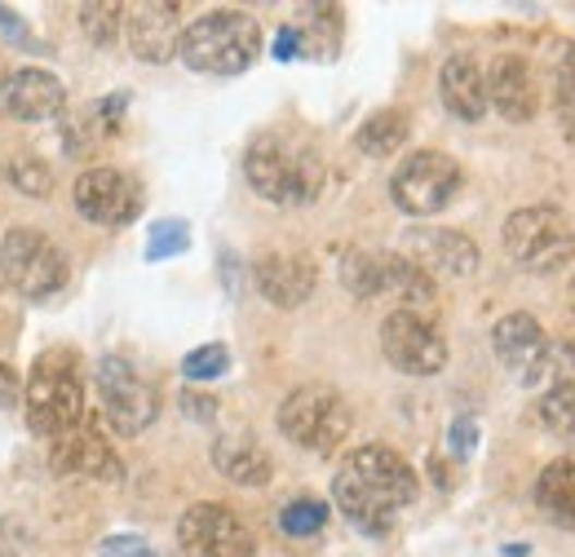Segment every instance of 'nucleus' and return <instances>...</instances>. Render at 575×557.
<instances>
[{"mask_svg": "<svg viewBox=\"0 0 575 557\" xmlns=\"http://www.w3.org/2000/svg\"><path fill=\"white\" fill-rule=\"evenodd\" d=\"M230 367V350L226 346H200V350H191L187 359H182V372L191 376V380H217L221 372Z\"/></svg>", "mask_w": 575, "mask_h": 557, "instance_id": "nucleus-31", "label": "nucleus"}, {"mask_svg": "<svg viewBox=\"0 0 575 557\" xmlns=\"http://www.w3.org/2000/svg\"><path fill=\"white\" fill-rule=\"evenodd\" d=\"M372 296H390V301H398V310L421 314V310H434L439 288H434V275H426L412 257L376 253L372 257Z\"/></svg>", "mask_w": 575, "mask_h": 557, "instance_id": "nucleus-16", "label": "nucleus"}, {"mask_svg": "<svg viewBox=\"0 0 575 557\" xmlns=\"http://www.w3.org/2000/svg\"><path fill=\"white\" fill-rule=\"evenodd\" d=\"M540 425L549 434H562V438L575 434V385H553L540 398Z\"/></svg>", "mask_w": 575, "mask_h": 557, "instance_id": "nucleus-26", "label": "nucleus"}, {"mask_svg": "<svg viewBox=\"0 0 575 557\" xmlns=\"http://www.w3.org/2000/svg\"><path fill=\"white\" fill-rule=\"evenodd\" d=\"M178 544L187 557H253V531L217 500L191 505L178 522Z\"/></svg>", "mask_w": 575, "mask_h": 557, "instance_id": "nucleus-10", "label": "nucleus"}, {"mask_svg": "<svg viewBox=\"0 0 575 557\" xmlns=\"http://www.w3.org/2000/svg\"><path fill=\"white\" fill-rule=\"evenodd\" d=\"M323 522H327V505L323 500H292V505H284V513H279V526L288 531V535H297V540H306V535H319L323 531Z\"/></svg>", "mask_w": 575, "mask_h": 557, "instance_id": "nucleus-28", "label": "nucleus"}, {"mask_svg": "<svg viewBox=\"0 0 575 557\" xmlns=\"http://www.w3.org/2000/svg\"><path fill=\"white\" fill-rule=\"evenodd\" d=\"M213 464H217L221 477H230L235 487H266L271 473H275L271 456L257 447L253 434H226V438H217L213 443Z\"/></svg>", "mask_w": 575, "mask_h": 557, "instance_id": "nucleus-21", "label": "nucleus"}, {"mask_svg": "<svg viewBox=\"0 0 575 557\" xmlns=\"http://www.w3.org/2000/svg\"><path fill=\"white\" fill-rule=\"evenodd\" d=\"M439 98H443V107L456 120H465V124L482 120L487 116V80H482V66L474 58H465V53L460 58H447L443 71H439Z\"/></svg>", "mask_w": 575, "mask_h": 557, "instance_id": "nucleus-20", "label": "nucleus"}, {"mask_svg": "<svg viewBox=\"0 0 575 557\" xmlns=\"http://www.w3.org/2000/svg\"><path fill=\"white\" fill-rule=\"evenodd\" d=\"M297 36H301V53L323 58V62L337 58V45H342V10H333V5L306 10V27Z\"/></svg>", "mask_w": 575, "mask_h": 557, "instance_id": "nucleus-25", "label": "nucleus"}, {"mask_svg": "<svg viewBox=\"0 0 575 557\" xmlns=\"http://www.w3.org/2000/svg\"><path fill=\"white\" fill-rule=\"evenodd\" d=\"M333 500L350 526L363 535H385L394 518L417 500V469L390 447H355L333 477Z\"/></svg>", "mask_w": 575, "mask_h": 557, "instance_id": "nucleus-1", "label": "nucleus"}, {"mask_svg": "<svg viewBox=\"0 0 575 557\" xmlns=\"http://www.w3.org/2000/svg\"><path fill=\"white\" fill-rule=\"evenodd\" d=\"M571 310H575V279H571Z\"/></svg>", "mask_w": 575, "mask_h": 557, "instance_id": "nucleus-41", "label": "nucleus"}, {"mask_svg": "<svg viewBox=\"0 0 575 557\" xmlns=\"http://www.w3.org/2000/svg\"><path fill=\"white\" fill-rule=\"evenodd\" d=\"M191 249V230H187V221H155L151 226V239H146V257L151 262H164V257H178V253H187Z\"/></svg>", "mask_w": 575, "mask_h": 557, "instance_id": "nucleus-29", "label": "nucleus"}, {"mask_svg": "<svg viewBox=\"0 0 575 557\" xmlns=\"http://www.w3.org/2000/svg\"><path fill=\"white\" fill-rule=\"evenodd\" d=\"M447 447H452V456H469L474 447H478V421H469V416H460L456 425H452V434H447Z\"/></svg>", "mask_w": 575, "mask_h": 557, "instance_id": "nucleus-36", "label": "nucleus"}, {"mask_svg": "<svg viewBox=\"0 0 575 557\" xmlns=\"http://www.w3.org/2000/svg\"><path fill=\"white\" fill-rule=\"evenodd\" d=\"M407 133H412V120H407V111H376L372 120H363V129L355 133V146L372 159H385V155H398Z\"/></svg>", "mask_w": 575, "mask_h": 557, "instance_id": "nucleus-24", "label": "nucleus"}, {"mask_svg": "<svg viewBox=\"0 0 575 557\" xmlns=\"http://www.w3.org/2000/svg\"><path fill=\"white\" fill-rule=\"evenodd\" d=\"M67 107V89L53 71L27 66L19 75L5 80V111L23 124H40V120H58Z\"/></svg>", "mask_w": 575, "mask_h": 557, "instance_id": "nucleus-17", "label": "nucleus"}, {"mask_svg": "<svg viewBox=\"0 0 575 557\" xmlns=\"http://www.w3.org/2000/svg\"><path fill=\"white\" fill-rule=\"evenodd\" d=\"M417 249V266L430 275V270H443V275H469L478 266V249L469 234H456V230H421L412 239Z\"/></svg>", "mask_w": 575, "mask_h": 557, "instance_id": "nucleus-22", "label": "nucleus"}, {"mask_svg": "<svg viewBox=\"0 0 575 557\" xmlns=\"http://www.w3.org/2000/svg\"><path fill=\"white\" fill-rule=\"evenodd\" d=\"M460 165L443 150H417L407 155L390 178V199L407 217H434L460 195Z\"/></svg>", "mask_w": 575, "mask_h": 557, "instance_id": "nucleus-8", "label": "nucleus"}, {"mask_svg": "<svg viewBox=\"0 0 575 557\" xmlns=\"http://www.w3.org/2000/svg\"><path fill=\"white\" fill-rule=\"evenodd\" d=\"M297 53H301V36H297V27H284V32L275 36V58L288 62V58H297Z\"/></svg>", "mask_w": 575, "mask_h": 557, "instance_id": "nucleus-39", "label": "nucleus"}, {"mask_svg": "<svg viewBox=\"0 0 575 557\" xmlns=\"http://www.w3.org/2000/svg\"><path fill=\"white\" fill-rule=\"evenodd\" d=\"M350 403L327 385H301L279 403V434L314 456H333L350 438Z\"/></svg>", "mask_w": 575, "mask_h": 557, "instance_id": "nucleus-3", "label": "nucleus"}, {"mask_svg": "<svg viewBox=\"0 0 575 557\" xmlns=\"http://www.w3.org/2000/svg\"><path fill=\"white\" fill-rule=\"evenodd\" d=\"M98 398H103V412H107L111 429L124 434V438L142 434L159 412L155 389L124 359H103L98 363Z\"/></svg>", "mask_w": 575, "mask_h": 557, "instance_id": "nucleus-11", "label": "nucleus"}, {"mask_svg": "<svg viewBox=\"0 0 575 557\" xmlns=\"http://www.w3.org/2000/svg\"><path fill=\"white\" fill-rule=\"evenodd\" d=\"M103 557H159L142 535H111L103 544Z\"/></svg>", "mask_w": 575, "mask_h": 557, "instance_id": "nucleus-35", "label": "nucleus"}, {"mask_svg": "<svg viewBox=\"0 0 575 557\" xmlns=\"http://www.w3.org/2000/svg\"><path fill=\"white\" fill-rule=\"evenodd\" d=\"M491 346H496V359L501 367H510L514 380L523 385H536L544 372H549V337L544 328L536 324L531 314H505L496 328H491Z\"/></svg>", "mask_w": 575, "mask_h": 557, "instance_id": "nucleus-13", "label": "nucleus"}, {"mask_svg": "<svg viewBox=\"0 0 575 557\" xmlns=\"http://www.w3.org/2000/svg\"><path fill=\"white\" fill-rule=\"evenodd\" d=\"M49 460H53L58 473H85V477H98V483H120L124 477V464H120L116 447L85 421H80L71 434L53 438Z\"/></svg>", "mask_w": 575, "mask_h": 557, "instance_id": "nucleus-15", "label": "nucleus"}, {"mask_svg": "<svg viewBox=\"0 0 575 557\" xmlns=\"http://www.w3.org/2000/svg\"><path fill=\"white\" fill-rule=\"evenodd\" d=\"M80 27H85L98 45H116V36L124 27V10L120 5H85L80 10Z\"/></svg>", "mask_w": 575, "mask_h": 557, "instance_id": "nucleus-30", "label": "nucleus"}, {"mask_svg": "<svg viewBox=\"0 0 575 557\" xmlns=\"http://www.w3.org/2000/svg\"><path fill=\"white\" fill-rule=\"evenodd\" d=\"M253 279H257V292H262L271 305H279V310H297V305H306V301L314 296L319 270H314L306 257L271 253V257L257 262Z\"/></svg>", "mask_w": 575, "mask_h": 557, "instance_id": "nucleus-18", "label": "nucleus"}, {"mask_svg": "<svg viewBox=\"0 0 575 557\" xmlns=\"http://www.w3.org/2000/svg\"><path fill=\"white\" fill-rule=\"evenodd\" d=\"M23 408H27V425L49 443L71 434L80 421H85V385H80L75 367L62 354H45L32 367Z\"/></svg>", "mask_w": 575, "mask_h": 557, "instance_id": "nucleus-5", "label": "nucleus"}, {"mask_svg": "<svg viewBox=\"0 0 575 557\" xmlns=\"http://www.w3.org/2000/svg\"><path fill=\"white\" fill-rule=\"evenodd\" d=\"M487 80V107H496V116H505L510 124H527L540 111V89L536 75L527 66V58L518 53H501L491 62V71H482Z\"/></svg>", "mask_w": 575, "mask_h": 557, "instance_id": "nucleus-14", "label": "nucleus"}, {"mask_svg": "<svg viewBox=\"0 0 575 557\" xmlns=\"http://www.w3.org/2000/svg\"><path fill=\"white\" fill-rule=\"evenodd\" d=\"M505 249L510 257L531 270V275H553L575 257V230L562 208L553 204H531L510 213L505 221Z\"/></svg>", "mask_w": 575, "mask_h": 557, "instance_id": "nucleus-6", "label": "nucleus"}, {"mask_svg": "<svg viewBox=\"0 0 575 557\" xmlns=\"http://www.w3.org/2000/svg\"><path fill=\"white\" fill-rule=\"evenodd\" d=\"M243 178L271 204H310L323 186V169L310 150H292L279 137H262L243 155Z\"/></svg>", "mask_w": 575, "mask_h": 557, "instance_id": "nucleus-4", "label": "nucleus"}, {"mask_svg": "<svg viewBox=\"0 0 575 557\" xmlns=\"http://www.w3.org/2000/svg\"><path fill=\"white\" fill-rule=\"evenodd\" d=\"M558 111L575 120V45L562 53V66H558Z\"/></svg>", "mask_w": 575, "mask_h": 557, "instance_id": "nucleus-32", "label": "nucleus"}, {"mask_svg": "<svg viewBox=\"0 0 575 557\" xmlns=\"http://www.w3.org/2000/svg\"><path fill=\"white\" fill-rule=\"evenodd\" d=\"M262 53V27L243 10H213L182 32L178 58L200 75H239Z\"/></svg>", "mask_w": 575, "mask_h": 557, "instance_id": "nucleus-2", "label": "nucleus"}, {"mask_svg": "<svg viewBox=\"0 0 575 557\" xmlns=\"http://www.w3.org/2000/svg\"><path fill=\"white\" fill-rule=\"evenodd\" d=\"M5 178H10L23 195H32V199H45V195L53 191V173H49L45 159H36V155H19V159H10Z\"/></svg>", "mask_w": 575, "mask_h": 557, "instance_id": "nucleus-27", "label": "nucleus"}, {"mask_svg": "<svg viewBox=\"0 0 575 557\" xmlns=\"http://www.w3.org/2000/svg\"><path fill=\"white\" fill-rule=\"evenodd\" d=\"M19 403V372L10 363H0V408H14Z\"/></svg>", "mask_w": 575, "mask_h": 557, "instance_id": "nucleus-38", "label": "nucleus"}, {"mask_svg": "<svg viewBox=\"0 0 575 557\" xmlns=\"http://www.w3.org/2000/svg\"><path fill=\"white\" fill-rule=\"evenodd\" d=\"M124 27H129V49L142 62H169L182 45L178 5H137Z\"/></svg>", "mask_w": 575, "mask_h": 557, "instance_id": "nucleus-19", "label": "nucleus"}, {"mask_svg": "<svg viewBox=\"0 0 575 557\" xmlns=\"http://www.w3.org/2000/svg\"><path fill=\"white\" fill-rule=\"evenodd\" d=\"M381 350L403 376H434L447 367V341L426 314L394 310L381 324Z\"/></svg>", "mask_w": 575, "mask_h": 557, "instance_id": "nucleus-9", "label": "nucleus"}, {"mask_svg": "<svg viewBox=\"0 0 575 557\" xmlns=\"http://www.w3.org/2000/svg\"><path fill=\"white\" fill-rule=\"evenodd\" d=\"M75 213L94 226H129L142 213V191L120 169H89L75 178Z\"/></svg>", "mask_w": 575, "mask_h": 557, "instance_id": "nucleus-12", "label": "nucleus"}, {"mask_svg": "<svg viewBox=\"0 0 575 557\" xmlns=\"http://www.w3.org/2000/svg\"><path fill=\"white\" fill-rule=\"evenodd\" d=\"M549 376L553 385H575V341L549 346Z\"/></svg>", "mask_w": 575, "mask_h": 557, "instance_id": "nucleus-34", "label": "nucleus"}, {"mask_svg": "<svg viewBox=\"0 0 575 557\" xmlns=\"http://www.w3.org/2000/svg\"><path fill=\"white\" fill-rule=\"evenodd\" d=\"M0 94H5V66H0Z\"/></svg>", "mask_w": 575, "mask_h": 557, "instance_id": "nucleus-40", "label": "nucleus"}, {"mask_svg": "<svg viewBox=\"0 0 575 557\" xmlns=\"http://www.w3.org/2000/svg\"><path fill=\"white\" fill-rule=\"evenodd\" d=\"M536 509L562 526L575 531V460H553L544 464V473L536 477Z\"/></svg>", "mask_w": 575, "mask_h": 557, "instance_id": "nucleus-23", "label": "nucleus"}, {"mask_svg": "<svg viewBox=\"0 0 575 557\" xmlns=\"http://www.w3.org/2000/svg\"><path fill=\"white\" fill-rule=\"evenodd\" d=\"M182 412L195 416V421H213L217 416V398H208V393H182Z\"/></svg>", "mask_w": 575, "mask_h": 557, "instance_id": "nucleus-37", "label": "nucleus"}, {"mask_svg": "<svg viewBox=\"0 0 575 557\" xmlns=\"http://www.w3.org/2000/svg\"><path fill=\"white\" fill-rule=\"evenodd\" d=\"M0 279L27 301H45L67 283V257L49 234L14 226L0 244Z\"/></svg>", "mask_w": 575, "mask_h": 557, "instance_id": "nucleus-7", "label": "nucleus"}, {"mask_svg": "<svg viewBox=\"0 0 575 557\" xmlns=\"http://www.w3.org/2000/svg\"><path fill=\"white\" fill-rule=\"evenodd\" d=\"M32 531L19 518H0V557H27Z\"/></svg>", "mask_w": 575, "mask_h": 557, "instance_id": "nucleus-33", "label": "nucleus"}]
</instances>
